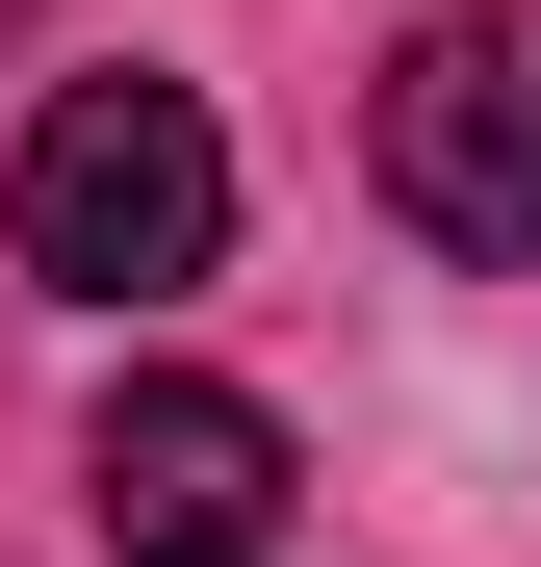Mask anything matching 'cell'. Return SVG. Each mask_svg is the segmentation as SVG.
<instances>
[{"mask_svg":"<svg viewBox=\"0 0 541 567\" xmlns=\"http://www.w3.org/2000/svg\"><path fill=\"white\" fill-rule=\"evenodd\" d=\"M0 233H27V284H77V310H155V284L232 258V130L180 104V78H52L27 155H0Z\"/></svg>","mask_w":541,"mask_h":567,"instance_id":"cell-1","label":"cell"},{"mask_svg":"<svg viewBox=\"0 0 541 567\" xmlns=\"http://www.w3.org/2000/svg\"><path fill=\"white\" fill-rule=\"evenodd\" d=\"M361 181L438 258H541V0H438V27L361 78Z\"/></svg>","mask_w":541,"mask_h":567,"instance_id":"cell-2","label":"cell"},{"mask_svg":"<svg viewBox=\"0 0 541 567\" xmlns=\"http://www.w3.org/2000/svg\"><path fill=\"white\" fill-rule=\"evenodd\" d=\"M77 491H104V542H129V567H258L310 464H284V413H258V388H180V361H155V388H104Z\"/></svg>","mask_w":541,"mask_h":567,"instance_id":"cell-3","label":"cell"}]
</instances>
